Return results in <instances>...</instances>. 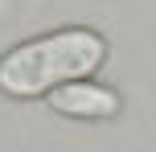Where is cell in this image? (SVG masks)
Segmentation results:
<instances>
[{"label":"cell","instance_id":"2","mask_svg":"<svg viewBox=\"0 0 156 152\" xmlns=\"http://www.w3.org/2000/svg\"><path fill=\"white\" fill-rule=\"evenodd\" d=\"M49 107L74 119H107L119 111V95L107 87H94V82H62V87L49 90Z\"/></svg>","mask_w":156,"mask_h":152},{"label":"cell","instance_id":"1","mask_svg":"<svg viewBox=\"0 0 156 152\" xmlns=\"http://www.w3.org/2000/svg\"><path fill=\"white\" fill-rule=\"evenodd\" d=\"M107 58L99 33L90 29H58L8 49L0 58V90L12 99H37L54 87L94 74Z\"/></svg>","mask_w":156,"mask_h":152}]
</instances>
